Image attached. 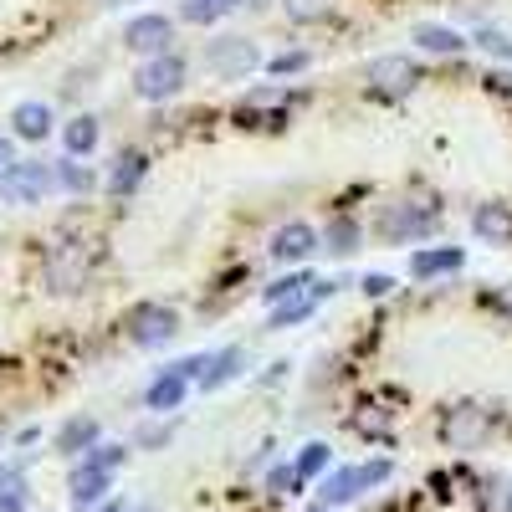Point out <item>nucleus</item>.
I'll list each match as a JSON object with an SVG mask.
<instances>
[{
  "label": "nucleus",
  "instance_id": "7ed1b4c3",
  "mask_svg": "<svg viewBox=\"0 0 512 512\" xmlns=\"http://www.w3.org/2000/svg\"><path fill=\"white\" fill-rule=\"evenodd\" d=\"M52 190H57V164H41V159H21L0 175V195H6L11 205H36Z\"/></svg>",
  "mask_w": 512,
  "mask_h": 512
},
{
  "label": "nucleus",
  "instance_id": "393cba45",
  "mask_svg": "<svg viewBox=\"0 0 512 512\" xmlns=\"http://www.w3.org/2000/svg\"><path fill=\"white\" fill-rule=\"evenodd\" d=\"M57 185H62V190H72V195H88V190L98 185V175H93L88 164H77V159L67 154V159L57 164Z\"/></svg>",
  "mask_w": 512,
  "mask_h": 512
},
{
  "label": "nucleus",
  "instance_id": "39448f33",
  "mask_svg": "<svg viewBox=\"0 0 512 512\" xmlns=\"http://www.w3.org/2000/svg\"><path fill=\"white\" fill-rule=\"evenodd\" d=\"M175 333H180V313L169 303H139L128 313V338H134L139 349H164Z\"/></svg>",
  "mask_w": 512,
  "mask_h": 512
},
{
  "label": "nucleus",
  "instance_id": "412c9836",
  "mask_svg": "<svg viewBox=\"0 0 512 512\" xmlns=\"http://www.w3.org/2000/svg\"><path fill=\"white\" fill-rule=\"evenodd\" d=\"M359 241H364V236H359V221H354V216H333V221H328V236H323V251H328V256H354Z\"/></svg>",
  "mask_w": 512,
  "mask_h": 512
},
{
  "label": "nucleus",
  "instance_id": "72a5a7b5",
  "mask_svg": "<svg viewBox=\"0 0 512 512\" xmlns=\"http://www.w3.org/2000/svg\"><path fill=\"white\" fill-rule=\"evenodd\" d=\"M11 164H16V159H11V144H6V139H0V175H6V169H11Z\"/></svg>",
  "mask_w": 512,
  "mask_h": 512
},
{
  "label": "nucleus",
  "instance_id": "e433bc0d",
  "mask_svg": "<svg viewBox=\"0 0 512 512\" xmlns=\"http://www.w3.org/2000/svg\"><path fill=\"white\" fill-rule=\"evenodd\" d=\"M108 512H123V507H108Z\"/></svg>",
  "mask_w": 512,
  "mask_h": 512
},
{
  "label": "nucleus",
  "instance_id": "bb28decb",
  "mask_svg": "<svg viewBox=\"0 0 512 512\" xmlns=\"http://www.w3.org/2000/svg\"><path fill=\"white\" fill-rule=\"evenodd\" d=\"M0 512H26V487L16 472H0Z\"/></svg>",
  "mask_w": 512,
  "mask_h": 512
},
{
  "label": "nucleus",
  "instance_id": "b1692460",
  "mask_svg": "<svg viewBox=\"0 0 512 512\" xmlns=\"http://www.w3.org/2000/svg\"><path fill=\"white\" fill-rule=\"evenodd\" d=\"M333 11H338V0H287V16L297 26H323L333 21Z\"/></svg>",
  "mask_w": 512,
  "mask_h": 512
},
{
  "label": "nucleus",
  "instance_id": "7c9ffc66",
  "mask_svg": "<svg viewBox=\"0 0 512 512\" xmlns=\"http://www.w3.org/2000/svg\"><path fill=\"white\" fill-rule=\"evenodd\" d=\"M118 461H123V446H98V451L88 456V466H103V472H113Z\"/></svg>",
  "mask_w": 512,
  "mask_h": 512
},
{
  "label": "nucleus",
  "instance_id": "9d476101",
  "mask_svg": "<svg viewBox=\"0 0 512 512\" xmlns=\"http://www.w3.org/2000/svg\"><path fill=\"white\" fill-rule=\"evenodd\" d=\"M318 246H323V241H318V231H313L308 221H287V226L267 241V251L277 256V262H287V267H292V262H308Z\"/></svg>",
  "mask_w": 512,
  "mask_h": 512
},
{
  "label": "nucleus",
  "instance_id": "1a4fd4ad",
  "mask_svg": "<svg viewBox=\"0 0 512 512\" xmlns=\"http://www.w3.org/2000/svg\"><path fill=\"white\" fill-rule=\"evenodd\" d=\"M88 272H93L88 251H82V246H57L52 262H47V287L52 292H77L82 282H88Z\"/></svg>",
  "mask_w": 512,
  "mask_h": 512
},
{
  "label": "nucleus",
  "instance_id": "f8f14e48",
  "mask_svg": "<svg viewBox=\"0 0 512 512\" xmlns=\"http://www.w3.org/2000/svg\"><path fill=\"white\" fill-rule=\"evenodd\" d=\"M200 364H205V359H185V364H175L169 374H159V379L149 384V395H144V400H149V410H175V405L185 400V379H190Z\"/></svg>",
  "mask_w": 512,
  "mask_h": 512
},
{
  "label": "nucleus",
  "instance_id": "c9c22d12",
  "mask_svg": "<svg viewBox=\"0 0 512 512\" xmlns=\"http://www.w3.org/2000/svg\"><path fill=\"white\" fill-rule=\"evenodd\" d=\"M313 512H328V507H313Z\"/></svg>",
  "mask_w": 512,
  "mask_h": 512
},
{
  "label": "nucleus",
  "instance_id": "f03ea898",
  "mask_svg": "<svg viewBox=\"0 0 512 512\" xmlns=\"http://www.w3.org/2000/svg\"><path fill=\"white\" fill-rule=\"evenodd\" d=\"M185 77H190V67H185V57H175V52L144 57V67L134 72V93H139L144 103H169V98L185 93Z\"/></svg>",
  "mask_w": 512,
  "mask_h": 512
},
{
  "label": "nucleus",
  "instance_id": "6e6552de",
  "mask_svg": "<svg viewBox=\"0 0 512 512\" xmlns=\"http://www.w3.org/2000/svg\"><path fill=\"white\" fill-rule=\"evenodd\" d=\"M123 47L139 52V57L175 52V21H169V16H134V21L123 26Z\"/></svg>",
  "mask_w": 512,
  "mask_h": 512
},
{
  "label": "nucleus",
  "instance_id": "c85d7f7f",
  "mask_svg": "<svg viewBox=\"0 0 512 512\" xmlns=\"http://www.w3.org/2000/svg\"><path fill=\"white\" fill-rule=\"evenodd\" d=\"M282 103H287L282 88H251V93L241 98V113H267V108H282Z\"/></svg>",
  "mask_w": 512,
  "mask_h": 512
},
{
  "label": "nucleus",
  "instance_id": "cd10ccee",
  "mask_svg": "<svg viewBox=\"0 0 512 512\" xmlns=\"http://www.w3.org/2000/svg\"><path fill=\"white\" fill-rule=\"evenodd\" d=\"M477 47H482L487 57H497V62H512V36H507V31H497V26L477 31Z\"/></svg>",
  "mask_w": 512,
  "mask_h": 512
},
{
  "label": "nucleus",
  "instance_id": "9b49d317",
  "mask_svg": "<svg viewBox=\"0 0 512 512\" xmlns=\"http://www.w3.org/2000/svg\"><path fill=\"white\" fill-rule=\"evenodd\" d=\"M472 231H477V241H487V246H512V205H502V200L477 205V210H472Z\"/></svg>",
  "mask_w": 512,
  "mask_h": 512
},
{
  "label": "nucleus",
  "instance_id": "c756f323",
  "mask_svg": "<svg viewBox=\"0 0 512 512\" xmlns=\"http://www.w3.org/2000/svg\"><path fill=\"white\" fill-rule=\"evenodd\" d=\"M323 466H328V446H318V441H313L303 456H297V477L308 482V477H318V472H323Z\"/></svg>",
  "mask_w": 512,
  "mask_h": 512
},
{
  "label": "nucleus",
  "instance_id": "2f4dec72",
  "mask_svg": "<svg viewBox=\"0 0 512 512\" xmlns=\"http://www.w3.org/2000/svg\"><path fill=\"white\" fill-rule=\"evenodd\" d=\"M303 67H308V52H282L272 62V72H303Z\"/></svg>",
  "mask_w": 512,
  "mask_h": 512
},
{
  "label": "nucleus",
  "instance_id": "f704fd0d",
  "mask_svg": "<svg viewBox=\"0 0 512 512\" xmlns=\"http://www.w3.org/2000/svg\"><path fill=\"white\" fill-rule=\"evenodd\" d=\"M98 6H108V11H113V6H128V0H98Z\"/></svg>",
  "mask_w": 512,
  "mask_h": 512
},
{
  "label": "nucleus",
  "instance_id": "0eeeda50",
  "mask_svg": "<svg viewBox=\"0 0 512 512\" xmlns=\"http://www.w3.org/2000/svg\"><path fill=\"white\" fill-rule=\"evenodd\" d=\"M487 431H492V420H487L482 405H451L446 420H441V441L451 451H477L487 441Z\"/></svg>",
  "mask_w": 512,
  "mask_h": 512
},
{
  "label": "nucleus",
  "instance_id": "473e14b6",
  "mask_svg": "<svg viewBox=\"0 0 512 512\" xmlns=\"http://www.w3.org/2000/svg\"><path fill=\"white\" fill-rule=\"evenodd\" d=\"M390 287H395V277H364V292H369V297H384Z\"/></svg>",
  "mask_w": 512,
  "mask_h": 512
},
{
  "label": "nucleus",
  "instance_id": "5701e85b",
  "mask_svg": "<svg viewBox=\"0 0 512 512\" xmlns=\"http://www.w3.org/2000/svg\"><path fill=\"white\" fill-rule=\"evenodd\" d=\"M241 6V0H185L180 6V21H190V26H216L221 16H231Z\"/></svg>",
  "mask_w": 512,
  "mask_h": 512
},
{
  "label": "nucleus",
  "instance_id": "6ab92c4d",
  "mask_svg": "<svg viewBox=\"0 0 512 512\" xmlns=\"http://www.w3.org/2000/svg\"><path fill=\"white\" fill-rule=\"evenodd\" d=\"M62 144H67V154H72V159L93 154V149H98V118H93V113H77V118L62 128Z\"/></svg>",
  "mask_w": 512,
  "mask_h": 512
},
{
  "label": "nucleus",
  "instance_id": "f257e3e1",
  "mask_svg": "<svg viewBox=\"0 0 512 512\" xmlns=\"http://www.w3.org/2000/svg\"><path fill=\"white\" fill-rule=\"evenodd\" d=\"M441 226V210L436 205H415V200H400V205H384L379 210V221H374V231H379V241H390V246H405V241H420V236H431Z\"/></svg>",
  "mask_w": 512,
  "mask_h": 512
},
{
  "label": "nucleus",
  "instance_id": "4468645a",
  "mask_svg": "<svg viewBox=\"0 0 512 512\" xmlns=\"http://www.w3.org/2000/svg\"><path fill=\"white\" fill-rule=\"evenodd\" d=\"M11 134L26 139V144H41V139L52 134V108H47V103H36V98L16 103V108H11Z\"/></svg>",
  "mask_w": 512,
  "mask_h": 512
},
{
  "label": "nucleus",
  "instance_id": "f3484780",
  "mask_svg": "<svg viewBox=\"0 0 512 512\" xmlns=\"http://www.w3.org/2000/svg\"><path fill=\"white\" fill-rule=\"evenodd\" d=\"M415 41H420V52H436V57H456V52L472 47V41L451 26H415Z\"/></svg>",
  "mask_w": 512,
  "mask_h": 512
},
{
  "label": "nucleus",
  "instance_id": "ddd939ff",
  "mask_svg": "<svg viewBox=\"0 0 512 512\" xmlns=\"http://www.w3.org/2000/svg\"><path fill=\"white\" fill-rule=\"evenodd\" d=\"M461 246H420L415 256H410V277H420V282H431V277H446V272H461Z\"/></svg>",
  "mask_w": 512,
  "mask_h": 512
},
{
  "label": "nucleus",
  "instance_id": "20e7f679",
  "mask_svg": "<svg viewBox=\"0 0 512 512\" xmlns=\"http://www.w3.org/2000/svg\"><path fill=\"white\" fill-rule=\"evenodd\" d=\"M364 82H369L374 98H405V93L420 88V67H415L410 57L390 52V57H374V62L364 67Z\"/></svg>",
  "mask_w": 512,
  "mask_h": 512
},
{
  "label": "nucleus",
  "instance_id": "2eb2a0df",
  "mask_svg": "<svg viewBox=\"0 0 512 512\" xmlns=\"http://www.w3.org/2000/svg\"><path fill=\"white\" fill-rule=\"evenodd\" d=\"M364 487H369L364 466H344V472H333V477L323 482V507H344V502H354Z\"/></svg>",
  "mask_w": 512,
  "mask_h": 512
},
{
  "label": "nucleus",
  "instance_id": "423d86ee",
  "mask_svg": "<svg viewBox=\"0 0 512 512\" xmlns=\"http://www.w3.org/2000/svg\"><path fill=\"white\" fill-rule=\"evenodd\" d=\"M256 62H262V52H256V41L251 36H216L205 47V67L216 72V77H246V72H256Z\"/></svg>",
  "mask_w": 512,
  "mask_h": 512
},
{
  "label": "nucleus",
  "instance_id": "a211bd4d",
  "mask_svg": "<svg viewBox=\"0 0 512 512\" xmlns=\"http://www.w3.org/2000/svg\"><path fill=\"white\" fill-rule=\"evenodd\" d=\"M144 175H149V159H144L139 149H128V154H118V164H113L108 190H113V195H128V190H139Z\"/></svg>",
  "mask_w": 512,
  "mask_h": 512
},
{
  "label": "nucleus",
  "instance_id": "aec40b11",
  "mask_svg": "<svg viewBox=\"0 0 512 512\" xmlns=\"http://www.w3.org/2000/svg\"><path fill=\"white\" fill-rule=\"evenodd\" d=\"M241 364H246V354H241V349H221V354H210V359L200 364V384H205V390H216V384H226V379H236V374H241Z\"/></svg>",
  "mask_w": 512,
  "mask_h": 512
},
{
  "label": "nucleus",
  "instance_id": "a878e982",
  "mask_svg": "<svg viewBox=\"0 0 512 512\" xmlns=\"http://www.w3.org/2000/svg\"><path fill=\"white\" fill-rule=\"evenodd\" d=\"M313 287V277L308 272H292V277H277L272 287H262V303L267 308H277V303H287V297H297V292H308Z\"/></svg>",
  "mask_w": 512,
  "mask_h": 512
},
{
  "label": "nucleus",
  "instance_id": "4be33fe9",
  "mask_svg": "<svg viewBox=\"0 0 512 512\" xmlns=\"http://www.w3.org/2000/svg\"><path fill=\"white\" fill-rule=\"evenodd\" d=\"M103 492H108V472H103V466H88V461H82L77 472H72V502L88 507V502H98Z\"/></svg>",
  "mask_w": 512,
  "mask_h": 512
},
{
  "label": "nucleus",
  "instance_id": "dca6fc26",
  "mask_svg": "<svg viewBox=\"0 0 512 512\" xmlns=\"http://www.w3.org/2000/svg\"><path fill=\"white\" fill-rule=\"evenodd\" d=\"M93 441H98V420H93V415H77V420H67L62 431H57V451H62V456L93 451Z\"/></svg>",
  "mask_w": 512,
  "mask_h": 512
}]
</instances>
